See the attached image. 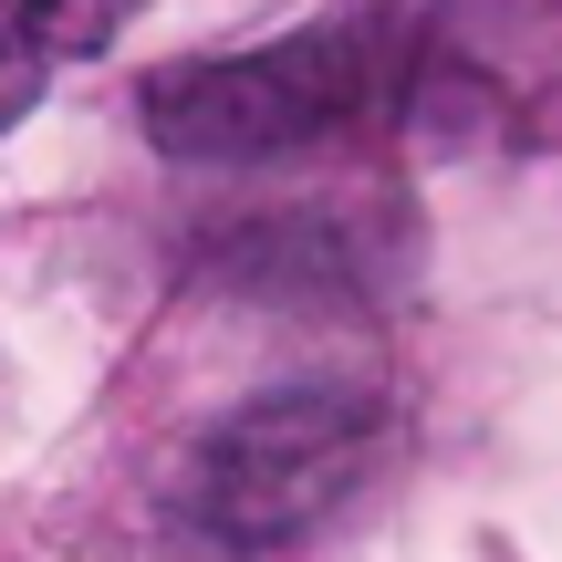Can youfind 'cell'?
<instances>
[{
  "label": "cell",
  "instance_id": "cell-1",
  "mask_svg": "<svg viewBox=\"0 0 562 562\" xmlns=\"http://www.w3.org/2000/svg\"><path fill=\"white\" fill-rule=\"evenodd\" d=\"M406 74H417V42H396V21H323V32L261 42L229 63L146 74V136L199 167H261L396 115Z\"/></svg>",
  "mask_w": 562,
  "mask_h": 562
},
{
  "label": "cell",
  "instance_id": "cell-2",
  "mask_svg": "<svg viewBox=\"0 0 562 562\" xmlns=\"http://www.w3.org/2000/svg\"><path fill=\"white\" fill-rule=\"evenodd\" d=\"M375 438L385 417L364 385H271L188 448L167 521L199 552H281L323 510H344V490L375 469Z\"/></svg>",
  "mask_w": 562,
  "mask_h": 562
},
{
  "label": "cell",
  "instance_id": "cell-3",
  "mask_svg": "<svg viewBox=\"0 0 562 562\" xmlns=\"http://www.w3.org/2000/svg\"><path fill=\"white\" fill-rule=\"evenodd\" d=\"M146 0H0V136L53 94L63 63H94Z\"/></svg>",
  "mask_w": 562,
  "mask_h": 562
}]
</instances>
